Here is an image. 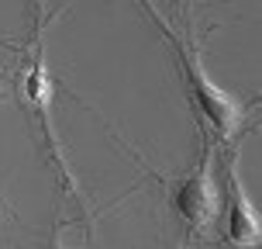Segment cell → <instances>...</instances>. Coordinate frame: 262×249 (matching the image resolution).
Wrapping results in <instances>:
<instances>
[{
	"label": "cell",
	"instance_id": "6da1fadb",
	"mask_svg": "<svg viewBox=\"0 0 262 249\" xmlns=\"http://www.w3.org/2000/svg\"><path fill=\"white\" fill-rule=\"evenodd\" d=\"M183 52V45H180ZM183 76L190 83V93H193L196 111L204 114V121H210V128H217L221 135H231V131L242 125V104L235 97H228L221 87H214L204 73V66L193 52H183Z\"/></svg>",
	"mask_w": 262,
	"mask_h": 249
},
{
	"label": "cell",
	"instance_id": "7a4b0ae2",
	"mask_svg": "<svg viewBox=\"0 0 262 249\" xmlns=\"http://www.w3.org/2000/svg\"><path fill=\"white\" fill-rule=\"evenodd\" d=\"M176 215L193 232H200V228H207L214 222V215H217V187H214L207 163H200L180 184V190H176Z\"/></svg>",
	"mask_w": 262,
	"mask_h": 249
},
{
	"label": "cell",
	"instance_id": "3957f363",
	"mask_svg": "<svg viewBox=\"0 0 262 249\" xmlns=\"http://www.w3.org/2000/svg\"><path fill=\"white\" fill-rule=\"evenodd\" d=\"M224 225H228V239L235 242V246H255L262 242V215L252 208L249 194H245V187L238 180L235 173H228V201H224Z\"/></svg>",
	"mask_w": 262,
	"mask_h": 249
},
{
	"label": "cell",
	"instance_id": "277c9868",
	"mask_svg": "<svg viewBox=\"0 0 262 249\" xmlns=\"http://www.w3.org/2000/svg\"><path fill=\"white\" fill-rule=\"evenodd\" d=\"M52 249H66V246H52Z\"/></svg>",
	"mask_w": 262,
	"mask_h": 249
}]
</instances>
